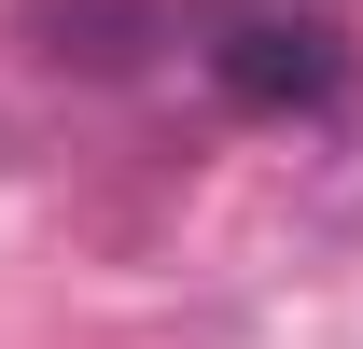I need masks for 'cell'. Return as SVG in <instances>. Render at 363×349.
I'll use <instances>...</instances> for the list:
<instances>
[{"instance_id": "cell-1", "label": "cell", "mask_w": 363, "mask_h": 349, "mask_svg": "<svg viewBox=\"0 0 363 349\" xmlns=\"http://www.w3.org/2000/svg\"><path fill=\"white\" fill-rule=\"evenodd\" d=\"M196 56H210V84H224L238 112H335V98L363 84L350 28L308 14V0H224V14L196 28Z\"/></svg>"}, {"instance_id": "cell-2", "label": "cell", "mask_w": 363, "mask_h": 349, "mask_svg": "<svg viewBox=\"0 0 363 349\" xmlns=\"http://www.w3.org/2000/svg\"><path fill=\"white\" fill-rule=\"evenodd\" d=\"M28 28H43L56 70H140L154 43V0H28Z\"/></svg>"}]
</instances>
